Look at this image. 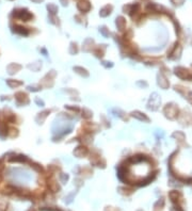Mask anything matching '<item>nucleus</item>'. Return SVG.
<instances>
[{"label":"nucleus","instance_id":"nucleus-9","mask_svg":"<svg viewBox=\"0 0 192 211\" xmlns=\"http://www.w3.org/2000/svg\"><path fill=\"white\" fill-rule=\"evenodd\" d=\"M15 31L17 32V33H20V34H27V33H28V31L26 30V28H24V27H20V26L16 27Z\"/></svg>","mask_w":192,"mask_h":211},{"label":"nucleus","instance_id":"nucleus-1","mask_svg":"<svg viewBox=\"0 0 192 211\" xmlns=\"http://www.w3.org/2000/svg\"><path fill=\"white\" fill-rule=\"evenodd\" d=\"M164 114H166L167 117H169L170 120H174L178 115V108L173 104L167 105L166 107H164Z\"/></svg>","mask_w":192,"mask_h":211},{"label":"nucleus","instance_id":"nucleus-5","mask_svg":"<svg viewBox=\"0 0 192 211\" xmlns=\"http://www.w3.org/2000/svg\"><path fill=\"white\" fill-rule=\"evenodd\" d=\"M112 5L111 4H107V5H105L104 8L101 10V12H99V14H101V17H106V16H108L111 13V11H112Z\"/></svg>","mask_w":192,"mask_h":211},{"label":"nucleus","instance_id":"nucleus-13","mask_svg":"<svg viewBox=\"0 0 192 211\" xmlns=\"http://www.w3.org/2000/svg\"><path fill=\"white\" fill-rule=\"evenodd\" d=\"M33 2H36V3H39V2H42L43 0H32Z\"/></svg>","mask_w":192,"mask_h":211},{"label":"nucleus","instance_id":"nucleus-8","mask_svg":"<svg viewBox=\"0 0 192 211\" xmlns=\"http://www.w3.org/2000/svg\"><path fill=\"white\" fill-rule=\"evenodd\" d=\"M47 9H48V11H49V12L51 13V14H56V13L58 12V8H57V5L52 4V3L48 4V5H47Z\"/></svg>","mask_w":192,"mask_h":211},{"label":"nucleus","instance_id":"nucleus-12","mask_svg":"<svg viewBox=\"0 0 192 211\" xmlns=\"http://www.w3.org/2000/svg\"><path fill=\"white\" fill-rule=\"evenodd\" d=\"M61 2L63 5H67V0H61Z\"/></svg>","mask_w":192,"mask_h":211},{"label":"nucleus","instance_id":"nucleus-10","mask_svg":"<svg viewBox=\"0 0 192 211\" xmlns=\"http://www.w3.org/2000/svg\"><path fill=\"white\" fill-rule=\"evenodd\" d=\"M159 84H160L163 89H166V88H167V85H169V82L167 81L166 78H161V81L159 80Z\"/></svg>","mask_w":192,"mask_h":211},{"label":"nucleus","instance_id":"nucleus-11","mask_svg":"<svg viewBox=\"0 0 192 211\" xmlns=\"http://www.w3.org/2000/svg\"><path fill=\"white\" fill-rule=\"evenodd\" d=\"M172 3L175 4V5H182L184 2H185V0H171Z\"/></svg>","mask_w":192,"mask_h":211},{"label":"nucleus","instance_id":"nucleus-2","mask_svg":"<svg viewBox=\"0 0 192 211\" xmlns=\"http://www.w3.org/2000/svg\"><path fill=\"white\" fill-rule=\"evenodd\" d=\"M175 74L179 78H182V79H187L189 81H192V73L187 68L177 67V68H175Z\"/></svg>","mask_w":192,"mask_h":211},{"label":"nucleus","instance_id":"nucleus-4","mask_svg":"<svg viewBox=\"0 0 192 211\" xmlns=\"http://www.w3.org/2000/svg\"><path fill=\"white\" fill-rule=\"evenodd\" d=\"M77 8H78V10L81 11V12L86 13L91 10L92 5L90 3V1H88V0H80L79 3L77 4Z\"/></svg>","mask_w":192,"mask_h":211},{"label":"nucleus","instance_id":"nucleus-6","mask_svg":"<svg viewBox=\"0 0 192 211\" xmlns=\"http://www.w3.org/2000/svg\"><path fill=\"white\" fill-rule=\"evenodd\" d=\"M125 25H126V20L123 16H120V17L116 18V26H118V28L120 29V30H123Z\"/></svg>","mask_w":192,"mask_h":211},{"label":"nucleus","instance_id":"nucleus-7","mask_svg":"<svg viewBox=\"0 0 192 211\" xmlns=\"http://www.w3.org/2000/svg\"><path fill=\"white\" fill-rule=\"evenodd\" d=\"M170 197H171L172 202L176 203V202H178V199H179L180 194L178 193L177 191H172V192H170Z\"/></svg>","mask_w":192,"mask_h":211},{"label":"nucleus","instance_id":"nucleus-3","mask_svg":"<svg viewBox=\"0 0 192 211\" xmlns=\"http://www.w3.org/2000/svg\"><path fill=\"white\" fill-rule=\"evenodd\" d=\"M14 12H15L14 14L16 15V17H18L19 19L24 20V21H28V20H30L31 18H33V15H32L28 10L20 9V10H16Z\"/></svg>","mask_w":192,"mask_h":211},{"label":"nucleus","instance_id":"nucleus-14","mask_svg":"<svg viewBox=\"0 0 192 211\" xmlns=\"http://www.w3.org/2000/svg\"><path fill=\"white\" fill-rule=\"evenodd\" d=\"M189 101H190V104L192 105V98H191V99H189Z\"/></svg>","mask_w":192,"mask_h":211}]
</instances>
